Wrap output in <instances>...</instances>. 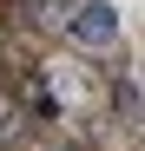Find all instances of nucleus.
I'll use <instances>...</instances> for the list:
<instances>
[{
  "instance_id": "nucleus-1",
  "label": "nucleus",
  "mask_w": 145,
  "mask_h": 151,
  "mask_svg": "<svg viewBox=\"0 0 145 151\" xmlns=\"http://www.w3.org/2000/svg\"><path fill=\"white\" fill-rule=\"evenodd\" d=\"M72 40H86V46H112V40H119V7H106V0L79 7V13H72Z\"/></svg>"
}]
</instances>
